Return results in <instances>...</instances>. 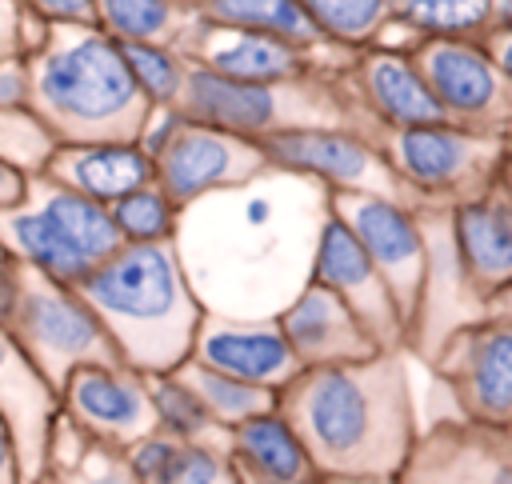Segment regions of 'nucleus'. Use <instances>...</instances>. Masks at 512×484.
Returning <instances> with one entry per match:
<instances>
[{
	"label": "nucleus",
	"instance_id": "obj_1",
	"mask_svg": "<svg viewBox=\"0 0 512 484\" xmlns=\"http://www.w3.org/2000/svg\"><path fill=\"white\" fill-rule=\"evenodd\" d=\"M276 408L324 476H400L412 444V396L396 352L300 368Z\"/></svg>",
	"mask_w": 512,
	"mask_h": 484
},
{
	"label": "nucleus",
	"instance_id": "obj_2",
	"mask_svg": "<svg viewBox=\"0 0 512 484\" xmlns=\"http://www.w3.org/2000/svg\"><path fill=\"white\" fill-rule=\"evenodd\" d=\"M76 292L92 304L128 368L144 376L172 372L192 356L204 304L172 240L120 244L76 284Z\"/></svg>",
	"mask_w": 512,
	"mask_h": 484
},
{
	"label": "nucleus",
	"instance_id": "obj_3",
	"mask_svg": "<svg viewBox=\"0 0 512 484\" xmlns=\"http://www.w3.org/2000/svg\"><path fill=\"white\" fill-rule=\"evenodd\" d=\"M28 108L60 144L140 140L152 104L140 92L124 48L96 24H52L44 44L28 52Z\"/></svg>",
	"mask_w": 512,
	"mask_h": 484
},
{
	"label": "nucleus",
	"instance_id": "obj_4",
	"mask_svg": "<svg viewBox=\"0 0 512 484\" xmlns=\"http://www.w3.org/2000/svg\"><path fill=\"white\" fill-rule=\"evenodd\" d=\"M176 112L196 124L236 132L248 140H264L288 128H356L368 136L380 132L360 108V100L348 96L324 72L260 84V80H232L200 64H188V80Z\"/></svg>",
	"mask_w": 512,
	"mask_h": 484
},
{
	"label": "nucleus",
	"instance_id": "obj_5",
	"mask_svg": "<svg viewBox=\"0 0 512 484\" xmlns=\"http://www.w3.org/2000/svg\"><path fill=\"white\" fill-rule=\"evenodd\" d=\"M0 240L20 264L68 288L120 248L108 204H96L48 176H28L24 200L0 208Z\"/></svg>",
	"mask_w": 512,
	"mask_h": 484
},
{
	"label": "nucleus",
	"instance_id": "obj_6",
	"mask_svg": "<svg viewBox=\"0 0 512 484\" xmlns=\"http://www.w3.org/2000/svg\"><path fill=\"white\" fill-rule=\"evenodd\" d=\"M4 328L52 388H60L80 364H124L92 304L28 264L20 268V292Z\"/></svg>",
	"mask_w": 512,
	"mask_h": 484
},
{
	"label": "nucleus",
	"instance_id": "obj_7",
	"mask_svg": "<svg viewBox=\"0 0 512 484\" xmlns=\"http://www.w3.org/2000/svg\"><path fill=\"white\" fill-rule=\"evenodd\" d=\"M140 148L152 156L156 184L180 208L196 204L200 196L252 184L272 168L256 140L196 124L176 108H152L140 132Z\"/></svg>",
	"mask_w": 512,
	"mask_h": 484
},
{
	"label": "nucleus",
	"instance_id": "obj_8",
	"mask_svg": "<svg viewBox=\"0 0 512 484\" xmlns=\"http://www.w3.org/2000/svg\"><path fill=\"white\" fill-rule=\"evenodd\" d=\"M328 208L360 240V248L384 276L404 328L412 332L428 292V244L416 212L404 200L372 196V192H328Z\"/></svg>",
	"mask_w": 512,
	"mask_h": 484
},
{
	"label": "nucleus",
	"instance_id": "obj_9",
	"mask_svg": "<svg viewBox=\"0 0 512 484\" xmlns=\"http://www.w3.org/2000/svg\"><path fill=\"white\" fill-rule=\"evenodd\" d=\"M376 144L400 184L420 196H472L500 156V140L484 128L452 120L416 128H380Z\"/></svg>",
	"mask_w": 512,
	"mask_h": 484
},
{
	"label": "nucleus",
	"instance_id": "obj_10",
	"mask_svg": "<svg viewBox=\"0 0 512 484\" xmlns=\"http://www.w3.org/2000/svg\"><path fill=\"white\" fill-rule=\"evenodd\" d=\"M256 144L272 168L308 176L328 192H372L392 200H404L408 192L384 160L376 136L356 128H288Z\"/></svg>",
	"mask_w": 512,
	"mask_h": 484
},
{
	"label": "nucleus",
	"instance_id": "obj_11",
	"mask_svg": "<svg viewBox=\"0 0 512 484\" xmlns=\"http://www.w3.org/2000/svg\"><path fill=\"white\" fill-rule=\"evenodd\" d=\"M56 400L68 424L112 452H128L136 440L156 432L148 380L128 364H80L56 388Z\"/></svg>",
	"mask_w": 512,
	"mask_h": 484
},
{
	"label": "nucleus",
	"instance_id": "obj_12",
	"mask_svg": "<svg viewBox=\"0 0 512 484\" xmlns=\"http://www.w3.org/2000/svg\"><path fill=\"white\" fill-rule=\"evenodd\" d=\"M428 80L444 120L464 128H492L512 112L504 76L496 72L488 48L472 36H420L408 52Z\"/></svg>",
	"mask_w": 512,
	"mask_h": 484
},
{
	"label": "nucleus",
	"instance_id": "obj_13",
	"mask_svg": "<svg viewBox=\"0 0 512 484\" xmlns=\"http://www.w3.org/2000/svg\"><path fill=\"white\" fill-rule=\"evenodd\" d=\"M436 372L452 384L468 424L512 428V320L452 332L436 356Z\"/></svg>",
	"mask_w": 512,
	"mask_h": 484
},
{
	"label": "nucleus",
	"instance_id": "obj_14",
	"mask_svg": "<svg viewBox=\"0 0 512 484\" xmlns=\"http://www.w3.org/2000/svg\"><path fill=\"white\" fill-rule=\"evenodd\" d=\"M308 276L320 280L324 288H332L384 352H400V344L408 340V328L396 312V300H392L384 276L376 272V264L368 260V252L360 248V240L348 232V224L332 208L320 220Z\"/></svg>",
	"mask_w": 512,
	"mask_h": 484
},
{
	"label": "nucleus",
	"instance_id": "obj_15",
	"mask_svg": "<svg viewBox=\"0 0 512 484\" xmlns=\"http://www.w3.org/2000/svg\"><path fill=\"white\" fill-rule=\"evenodd\" d=\"M176 48L188 56V64H200L208 72L232 76V80H300L308 72H320V60L312 48H300L292 40L248 32V28H224L196 12V20L184 28Z\"/></svg>",
	"mask_w": 512,
	"mask_h": 484
},
{
	"label": "nucleus",
	"instance_id": "obj_16",
	"mask_svg": "<svg viewBox=\"0 0 512 484\" xmlns=\"http://www.w3.org/2000/svg\"><path fill=\"white\" fill-rule=\"evenodd\" d=\"M396 484H512V428H436L416 436Z\"/></svg>",
	"mask_w": 512,
	"mask_h": 484
},
{
	"label": "nucleus",
	"instance_id": "obj_17",
	"mask_svg": "<svg viewBox=\"0 0 512 484\" xmlns=\"http://www.w3.org/2000/svg\"><path fill=\"white\" fill-rule=\"evenodd\" d=\"M276 324L300 360V368H324V364H352L384 352L364 324L348 312V304L324 288L320 280H304L300 292L276 312Z\"/></svg>",
	"mask_w": 512,
	"mask_h": 484
},
{
	"label": "nucleus",
	"instance_id": "obj_18",
	"mask_svg": "<svg viewBox=\"0 0 512 484\" xmlns=\"http://www.w3.org/2000/svg\"><path fill=\"white\" fill-rule=\"evenodd\" d=\"M192 360L216 372L240 376L248 384H264L272 392H280L300 372V360L292 356L276 320H236V316H212V312H204L200 320Z\"/></svg>",
	"mask_w": 512,
	"mask_h": 484
},
{
	"label": "nucleus",
	"instance_id": "obj_19",
	"mask_svg": "<svg viewBox=\"0 0 512 484\" xmlns=\"http://www.w3.org/2000/svg\"><path fill=\"white\" fill-rule=\"evenodd\" d=\"M352 96L368 112L376 128H416L444 120L428 80L420 76L416 60L396 48H368L348 68Z\"/></svg>",
	"mask_w": 512,
	"mask_h": 484
},
{
	"label": "nucleus",
	"instance_id": "obj_20",
	"mask_svg": "<svg viewBox=\"0 0 512 484\" xmlns=\"http://www.w3.org/2000/svg\"><path fill=\"white\" fill-rule=\"evenodd\" d=\"M0 412L16 436L24 484H32L48 464V440H52L60 400H56V388L28 364V356L20 352V344L4 324H0Z\"/></svg>",
	"mask_w": 512,
	"mask_h": 484
},
{
	"label": "nucleus",
	"instance_id": "obj_21",
	"mask_svg": "<svg viewBox=\"0 0 512 484\" xmlns=\"http://www.w3.org/2000/svg\"><path fill=\"white\" fill-rule=\"evenodd\" d=\"M64 188L84 192L96 204H112L156 180L152 156L140 140H92V144H60L40 172Z\"/></svg>",
	"mask_w": 512,
	"mask_h": 484
},
{
	"label": "nucleus",
	"instance_id": "obj_22",
	"mask_svg": "<svg viewBox=\"0 0 512 484\" xmlns=\"http://www.w3.org/2000/svg\"><path fill=\"white\" fill-rule=\"evenodd\" d=\"M228 460L240 480H264V484H308L324 472L312 464L308 448L300 444L296 428L280 408H268L260 416H248L228 428Z\"/></svg>",
	"mask_w": 512,
	"mask_h": 484
},
{
	"label": "nucleus",
	"instance_id": "obj_23",
	"mask_svg": "<svg viewBox=\"0 0 512 484\" xmlns=\"http://www.w3.org/2000/svg\"><path fill=\"white\" fill-rule=\"evenodd\" d=\"M452 236L468 284L484 292L512 284V200H464L452 216Z\"/></svg>",
	"mask_w": 512,
	"mask_h": 484
},
{
	"label": "nucleus",
	"instance_id": "obj_24",
	"mask_svg": "<svg viewBox=\"0 0 512 484\" xmlns=\"http://www.w3.org/2000/svg\"><path fill=\"white\" fill-rule=\"evenodd\" d=\"M204 20L212 24H224V28H248V32H268V36H280V40H292L300 48H340V44H328L320 36V28L312 24V16L304 12L300 0H204L196 8Z\"/></svg>",
	"mask_w": 512,
	"mask_h": 484
},
{
	"label": "nucleus",
	"instance_id": "obj_25",
	"mask_svg": "<svg viewBox=\"0 0 512 484\" xmlns=\"http://www.w3.org/2000/svg\"><path fill=\"white\" fill-rule=\"evenodd\" d=\"M148 400L156 412V432H168L176 440H200L228 448V428L208 412V404L192 392V384L172 368V372H148Z\"/></svg>",
	"mask_w": 512,
	"mask_h": 484
},
{
	"label": "nucleus",
	"instance_id": "obj_26",
	"mask_svg": "<svg viewBox=\"0 0 512 484\" xmlns=\"http://www.w3.org/2000/svg\"><path fill=\"white\" fill-rule=\"evenodd\" d=\"M192 20L176 0H96V28L116 44H176Z\"/></svg>",
	"mask_w": 512,
	"mask_h": 484
},
{
	"label": "nucleus",
	"instance_id": "obj_27",
	"mask_svg": "<svg viewBox=\"0 0 512 484\" xmlns=\"http://www.w3.org/2000/svg\"><path fill=\"white\" fill-rule=\"evenodd\" d=\"M176 372L192 384V392L208 404V412H212L224 428H232V424H240V420H248V416H260V412L276 408V392H272V388L248 384V380L228 376V372H216V368H208V364H200V360H192V356H188L184 364H176Z\"/></svg>",
	"mask_w": 512,
	"mask_h": 484
},
{
	"label": "nucleus",
	"instance_id": "obj_28",
	"mask_svg": "<svg viewBox=\"0 0 512 484\" xmlns=\"http://www.w3.org/2000/svg\"><path fill=\"white\" fill-rule=\"evenodd\" d=\"M108 216L116 224L120 244H164V240H176L180 232V204L156 180L112 200Z\"/></svg>",
	"mask_w": 512,
	"mask_h": 484
},
{
	"label": "nucleus",
	"instance_id": "obj_29",
	"mask_svg": "<svg viewBox=\"0 0 512 484\" xmlns=\"http://www.w3.org/2000/svg\"><path fill=\"white\" fill-rule=\"evenodd\" d=\"M496 0H388V16L416 36H472L492 20Z\"/></svg>",
	"mask_w": 512,
	"mask_h": 484
},
{
	"label": "nucleus",
	"instance_id": "obj_30",
	"mask_svg": "<svg viewBox=\"0 0 512 484\" xmlns=\"http://www.w3.org/2000/svg\"><path fill=\"white\" fill-rule=\"evenodd\" d=\"M304 12L312 16V24L320 28V36L328 44L340 48H364L372 44L388 16V0H300Z\"/></svg>",
	"mask_w": 512,
	"mask_h": 484
},
{
	"label": "nucleus",
	"instance_id": "obj_31",
	"mask_svg": "<svg viewBox=\"0 0 512 484\" xmlns=\"http://www.w3.org/2000/svg\"><path fill=\"white\" fill-rule=\"evenodd\" d=\"M124 60L148 96L152 108H176L184 80H188V56L176 44H120Z\"/></svg>",
	"mask_w": 512,
	"mask_h": 484
},
{
	"label": "nucleus",
	"instance_id": "obj_32",
	"mask_svg": "<svg viewBox=\"0 0 512 484\" xmlns=\"http://www.w3.org/2000/svg\"><path fill=\"white\" fill-rule=\"evenodd\" d=\"M140 484H236V468L228 460V448L172 436L168 452Z\"/></svg>",
	"mask_w": 512,
	"mask_h": 484
},
{
	"label": "nucleus",
	"instance_id": "obj_33",
	"mask_svg": "<svg viewBox=\"0 0 512 484\" xmlns=\"http://www.w3.org/2000/svg\"><path fill=\"white\" fill-rule=\"evenodd\" d=\"M60 140L32 108H0V156L24 176H40Z\"/></svg>",
	"mask_w": 512,
	"mask_h": 484
},
{
	"label": "nucleus",
	"instance_id": "obj_34",
	"mask_svg": "<svg viewBox=\"0 0 512 484\" xmlns=\"http://www.w3.org/2000/svg\"><path fill=\"white\" fill-rule=\"evenodd\" d=\"M32 100V68L24 52L0 56V108H28Z\"/></svg>",
	"mask_w": 512,
	"mask_h": 484
},
{
	"label": "nucleus",
	"instance_id": "obj_35",
	"mask_svg": "<svg viewBox=\"0 0 512 484\" xmlns=\"http://www.w3.org/2000/svg\"><path fill=\"white\" fill-rule=\"evenodd\" d=\"M48 24H96V0H16Z\"/></svg>",
	"mask_w": 512,
	"mask_h": 484
},
{
	"label": "nucleus",
	"instance_id": "obj_36",
	"mask_svg": "<svg viewBox=\"0 0 512 484\" xmlns=\"http://www.w3.org/2000/svg\"><path fill=\"white\" fill-rule=\"evenodd\" d=\"M20 260L8 252V244L0 240V324H8L12 316V304H16V292H20Z\"/></svg>",
	"mask_w": 512,
	"mask_h": 484
},
{
	"label": "nucleus",
	"instance_id": "obj_37",
	"mask_svg": "<svg viewBox=\"0 0 512 484\" xmlns=\"http://www.w3.org/2000/svg\"><path fill=\"white\" fill-rule=\"evenodd\" d=\"M0 484H24L16 436H12V424L4 420V412H0Z\"/></svg>",
	"mask_w": 512,
	"mask_h": 484
},
{
	"label": "nucleus",
	"instance_id": "obj_38",
	"mask_svg": "<svg viewBox=\"0 0 512 484\" xmlns=\"http://www.w3.org/2000/svg\"><path fill=\"white\" fill-rule=\"evenodd\" d=\"M24 192H28V176H24L20 168H12V164L0 156V208L20 204V200H24Z\"/></svg>",
	"mask_w": 512,
	"mask_h": 484
},
{
	"label": "nucleus",
	"instance_id": "obj_39",
	"mask_svg": "<svg viewBox=\"0 0 512 484\" xmlns=\"http://www.w3.org/2000/svg\"><path fill=\"white\" fill-rule=\"evenodd\" d=\"M16 28H20V4L0 0V56L16 52Z\"/></svg>",
	"mask_w": 512,
	"mask_h": 484
},
{
	"label": "nucleus",
	"instance_id": "obj_40",
	"mask_svg": "<svg viewBox=\"0 0 512 484\" xmlns=\"http://www.w3.org/2000/svg\"><path fill=\"white\" fill-rule=\"evenodd\" d=\"M488 56H492L496 72L504 76V84H512V32H504V28H500V36H496V48H492Z\"/></svg>",
	"mask_w": 512,
	"mask_h": 484
},
{
	"label": "nucleus",
	"instance_id": "obj_41",
	"mask_svg": "<svg viewBox=\"0 0 512 484\" xmlns=\"http://www.w3.org/2000/svg\"><path fill=\"white\" fill-rule=\"evenodd\" d=\"M324 484H396V476H324Z\"/></svg>",
	"mask_w": 512,
	"mask_h": 484
},
{
	"label": "nucleus",
	"instance_id": "obj_42",
	"mask_svg": "<svg viewBox=\"0 0 512 484\" xmlns=\"http://www.w3.org/2000/svg\"><path fill=\"white\" fill-rule=\"evenodd\" d=\"M176 4H184V8H192V12H196V8L204 4V0H176Z\"/></svg>",
	"mask_w": 512,
	"mask_h": 484
}]
</instances>
